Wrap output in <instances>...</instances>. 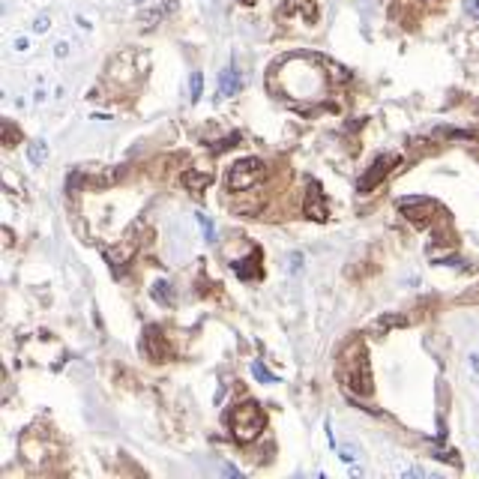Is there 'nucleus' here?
Instances as JSON below:
<instances>
[{
	"label": "nucleus",
	"mask_w": 479,
	"mask_h": 479,
	"mask_svg": "<svg viewBox=\"0 0 479 479\" xmlns=\"http://www.w3.org/2000/svg\"><path fill=\"white\" fill-rule=\"evenodd\" d=\"M48 27H51V15H39L33 21V33H46Z\"/></svg>",
	"instance_id": "obj_26"
},
{
	"label": "nucleus",
	"mask_w": 479,
	"mask_h": 479,
	"mask_svg": "<svg viewBox=\"0 0 479 479\" xmlns=\"http://www.w3.org/2000/svg\"><path fill=\"white\" fill-rule=\"evenodd\" d=\"M135 60H138L135 51H123L120 58L111 60V66H108V78H111V81H120V84L138 81V78H141V66H132Z\"/></svg>",
	"instance_id": "obj_6"
},
{
	"label": "nucleus",
	"mask_w": 479,
	"mask_h": 479,
	"mask_svg": "<svg viewBox=\"0 0 479 479\" xmlns=\"http://www.w3.org/2000/svg\"><path fill=\"white\" fill-rule=\"evenodd\" d=\"M398 165V156L396 153H384V156H377V159L365 168V174L360 177V183H356V189L360 192H372V189H377L381 186L386 177H389V171H393Z\"/></svg>",
	"instance_id": "obj_4"
},
{
	"label": "nucleus",
	"mask_w": 479,
	"mask_h": 479,
	"mask_svg": "<svg viewBox=\"0 0 479 479\" xmlns=\"http://www.w3.org/2000/svg\"><path fill=\"white\" fill-rule=\"evenodd\" d=\"M198 225L204 228V237H207V243H216V231H213V225H210V219H207L204 213H198Z\"/></svg>",
	"instance_id": "obj_23"
},
{
	"label": "nucleus",
	"mask_w": 479,
	"mask_h": 479,
	"mask_svg": "<svg viewBox=\"0 0 479 479\" xmlns=\"http://www.w3.org/2000/svg\"><path fill=\"white\" fill-rule=\"evenodd\" d=\"M13 48H15L18 54H27V51H30V42H27V36H18V39L13 42Z\"/></svg>",
	"instance_id": "obj_28"
},
{
	"label": "nucleus",
	"mask_w": 479,
	"mask_h": 479,
	"mask_svg": "<svg viewBox=\"0 0 479 479\" xmlns=\"http://www.w3.org/2000/svg\"><path fill=\"white\" fill-rule=\"evenodd\" d=\"M303 213H306V219H315V222H327L330 219L327 198H324V192H321V183H315V180L309 183V192H306V201H303Z\"/></svg>",
	"instance_id": "obj_8"
},
{
	"label": "nucleus",
	"mask_w": 479,
	"mask_h": 479,
	"mask_svg": "<svg viewBox=\"0 0 479 479\" xmlns=\"http://www.w3.org/2000/svg\"><path fill=\"white\" fill-rule=\"evenodd\" d=\"M0 132H4V144L6 147H15V144L21 141V132L9 123V120H4V123H0Z\"/></svg>",
	"instance_id": "obj_18"
},
{
	"label": "nucleus",
	"mask_w": 479,
	"mask_h": 479,
	"mask_svg": "<svg viewBox=\"0 0 479 479\" xmlns=\"http://www.w3.org/2000/svg\"><path fill=\"white\" fill-rule=\"evenodd\" d=\"M339 381L342 386L353 396H372V365H369V353H365V344L363 342H351L344 344V351L339 353Z\"/></svg>",
	"instance_id": "obj_1"
},
{
	"label": "nucleus",
	"mask_w": 479,
	"mask_h": 479,
	"mask_svg": "<svg viewBox=\"0 0 479 479\" xmlns=\"http://www.w3.org/2000/svg\"><path fill=\"white\" fill-rule=\"evenodd\" d=\"M332 447H336V455H339V459L348 461V464H353V461L363 455V450L356 447V443H332Z\"/></svg>",
	"instance_id": "obj_17"
},
{
	"label": "nucleus",
	"mask_w": 479,
	"mask_h": 479,
	"mask_svg": "<svg viewBox=\"0 0 479 479\" xmlns=\"http://www.w3.org/2000/svg\"><path fill=\"white\" fill-rule=\"evenodd\" d=\"M27 162L33 168H39V165L48 162V144L46 141H30L27 144Z\"/></svg>",
	"instance_id": "obj_16"
},
{
	"label": "nucleus",
	"mask_w": 479,
	"mask_h": 479,
	"mask_svg": "<svg viewBox=\"0 0 479 479\" xmlns=\"http://www.w3.org/2000/svg\"><path fill=\"white\" fill-rule=\"evenodd\" d=\"M201 90H204V75L201 72H192V81H189V99L198 102L201 99Z\"/></svg>",
	"instance_id": "obj_20"
},
{
	"label": "nucleus",
	"mask_w": 479,
	"mask_h": 479,
	"mask_svg": "<svg viewBox=\"0 0 479 479\" xmlns=\"http://www.w3.org/2000/svg\"><path fill=\"white\" fill-rule=\"evenodd\" d=\"M54 54H58V58H69V42H58V46H54Z\"/></svg>",
	"instance_id": "obj_29"
},
{
	"label": "nucleus",
	"mask_w": 479,
	"mask_h": 479,
	"mask_svg": "<svg viewBox=\"0 0 479 479\" xmlns=\"http://www.w3.org/2000/svg\"><path fill=\"white\" fill-rule=\"evenodd\" d=\"M162 15H165V9H147V13L141 15V27L144 30H153L162 21Z\"/></svg>",
	"instance_id": "obj_19"
},
{
	"label": "nucleus",
	"mask_w": 479,
	"mask_h": 479,
	"mask_svg": "<svg viewBox=\"0 0 479 479\" xmlns=\"http://www.w3.org/2000/svg\"><path fill=\"white\" fill-rule=\"evenodd\" d=\"M398 210H405L414 225H422V222H429V216L434 213V201L431 198L414 195V198H402V201H398Z\"/></svg>",
	"instance_id": "obj_9"
},
{
	"label": "nucleus",
	"mask_w": 479,
	"mask_h": 479,
	"mask_svg": "<svg viewBox=\"0 0 479 479\" xmlns=\"http://www.w3.org/2000/svg\"><path fill=\"white\" fill-rule=\"evenodd\" d=\"M261 174H264V159L249 156V159H240L231 165L225 180H228V189H234V192H246V189H252L261 180Z\"/></svg>",
	"instance_id": "obj_3"
},
{
	"label": "nucleus",
	"mask_w": 479,
	"mask_h": 479,
	"mask_svg": "<svg viewBox=\"0 0 479 479\" xmlns=\"http://www.w3.org/2000/svg\"><path fill=\"white\" fill-rule=\"evenodd\" d=\"M132 4H144V0H132Z\"/></svg>",
	"instance_id": "obj_35"
},
{
	"label": "nucleus",
	"mask_w": 479,
	"mask_h": 479,
	"mask_svg": "<svg viewBox=\"0 0 479 479\" xmlns=\"http://www.w3.org/2000/svg\"><path fill=\"white\" fill-rule=\"evenodd\" d=\"M240 4H246V6H252V4H255V0H240Z\"/></svg>",
	"instance_id": "obj_34"
},
{
	"label": "nucleus",
	"mask_w": 479,
	"mask_h": 479,
	"mask_svg": "<svg viewBox=\"0 0 479 479\" xmlns=\"http://www.w3.org/2000/svg\"><path fill=\"white\" fill-rule=\"evenodd\" d=\"M288 261H291V273L303 270V252H291V258H288Z\"/></svg>",
	"instance_id": "obj_27"
},
{
	"label": "nucleus",
	"mask_w": 479,
	"mask_h": 479,
	"mask_svg": "<svg viewBox=\"0 0 479 479\" xmlns=\"http://www.w3.org/2000/svg\"><path fill=\"white\" fill-rule=\"evenodd\" d=\"M240 141V132H234V135H228L225 141H219V144H213V150L216 153H222V150H228V147H234V144Z\"/></svg>",
	"instance_id": "obj_25"
},
{
	"label": "nucleus",
	"mask_w": 479,
	"mask_h": 479,
	"mask_svg": "<svg viewBox=\"0 0 479 479\" xmlns=\"http://www.w3.org/2000/svg\"><path fill=\"white\" fill-rule=\"evenodd\" d=\"M431 455L434 459H440V461H450V464H459V452H452V450H431Z\"/></svg>",
	"instance_id": "obj_22"
},
{
	"label": "nucleus",
	"mask_w": 479,
	"mask_h": 479,
	"mask_svg": "<svg viewBox=\"0 0 479 479\" xmlns=\"http://www.w3.org/2000/svg\"><path fill=\"white\" fill-rule=\"evenodd\" d=\"M135 252H138V240H135V231H132L129 234V237L123 240V243H120V246H114V249H102V255H105V261L111 264V270H120V273H123L126 270V264L132 261V258H135Z\"/></svg>",
	"instance_id": "obj_7"
},
{
	"label": "nucleus",
	"mask_w": 479,
	"mask_h": 479,
	"mask_svg": "<svg viewBox=\"0 0 479 479\" xmlns=\"http://www.w3.org/2000/svg\"><path fill=\"white\" fill-rule=\"evenodd\" d=\"M240 87H243V78H240V72L234 69V66H225L222 69V75H219V96H237L240 93Z\"/></svg>",
	"instance_id": "obj_12"
},
{
	"label": "nucleus",
	"mask_w": 479,
	"mask_h": 479,
	"mask_svg": "<svg viewBox=\"0 0 479 479\" xmlns=\"http://www.w3.org/2000/svg\"><path fill=\"white\" fill-rule=\"evenodd\" d=\"M141 348H144V353H147V360H153V363H165L171 356V344H168V336L156 327V324H150V327H144V339H141Z\"/></svg>",
	"instance_id": "obj_5"
},
{
	"label": "nucleus",
	"mask_w": 479,
	"mask_h": 479,
	"mask_svg": "<svg viewBox=\"0 0 479 479\" xmlns=\"http://www.w3.org/2000/svg\"><path fill=\"white\" fill-rule=\"evenodd\" d=\"M228 426L237 443H252L261 438V431L267 429V417L258 402H240L228 414Z\"/></svg>",
	"instance_id": "obj_2"
},
{
	"label": "nucleus",
	"mask_w": 479,
	"mask_h": 479,
	"mask_svg": "<svg viewBox=\"0 0 479 479\" xmlns=\"http://www.w3.org/2000/svg\"><path fill=\"white\" fill-rule=\"evenodd\" d=\"M162 9H165V13H174V9H177V0H162Z\"/></svg>",
	"instance_id": "obj_32"
},
{
	"label": "nucleus",
	"mask_w": 479,
	"mask_h": 479,
	"mask_svg": "<svg viewBox=\"0 0 479 479\" xmlns=\"http://www.w3.org/2000/svg\"><path fill=\"white\" fill-rule=\"evenodd\" d=\"M258 258H261V252H258V249H255V252L249 255V258H246V261H237V264H234V273H237L240 278H258V276H261V267H258Z\"/></svg>",
	"instance_id": "obj_13"
},
{
	"label": "nucleus",
	"mask_w": 479,
	"mask_h": 479,
	"mask_svg": "<svg viewBox=\"0 0 479 479\" xmlns=\"http://www.w3.org/2000/svg\"><path fill=\"white\" fill-rule=\"evenodd\" d=\"M210 183H213V177L204 174V171H195V168H192V171L183 174V186L189 189V192H198V195H201Z\"/></svg>",
	"instance_id": "obj_14"
},
{
	"label": "nucleus",
	"mask_w": 479,
	"mask_h": 479,
	"mask_svg": "<svg viewBox=\"0 0 479 479\" xmlns=\"http://www.w3.org/2000/svg\"><path fill=\"white\" fill-rule=\"evenodd\" d=\"M464 6H467V13H471L473 18H479V0H464Z\"/></svg>",
	"instance_id": "obj_30"
},
{
	"label": "nucleus",
	"mask_w": 479,
	"mask_h": 479,
	"mask_svg": "<svg viewBox=\"0 0 479 479\" xmlns=\"http://www.w3.org/2000/svg\"><path fill=\"white\" fill-rule=\"evenodd\" d=\"M297 13H303V18L309 21V25H315V18H318L315 0H285L282 9H278V15H282V18H291Z\"/></svg>",
	"instance_id": "obj_10"
},
{
	"label": "nucleus",
	"mask_w": 479,
	"mask_h": 479,
	"mask_svg": "<svg viewBox=\"0 0 479 479\" xmlns=\"http://www.w3.org/2000/svg\"><path fill=\"white\" fill-rule=\"evenodd\" d=\"M150 294H153V299H156V303H159V306H174V288H171V282H168V278H159V282H156L153 288H150Z\"/></svg>",
	"instance_id": "obj_15"
},
{
	"label": "nucleus",
	"mask_w": 479,
	"mask_h": 479,
	"mask_svg": "<svg viewBox=\"0 0 479 479\" xmlns=\"http://www.w3.org/2000/svg\"><path fill=\"white\" fill-rule=\"evenodd\" d=\"M402 327H407V318L398 315V311H386V315L372 321V332H375V336H386V332L402 330Z\"/></svg>",
	"instance_id": "obj_11"
},
{
	"label": "nucleus",
	"mask_w": 479,
	"mask_h": 479,
	"mask_svg": "<svg viewBox=\"0 0 479 479\" xmlns=\"http://www.w3.org/2000/svg\"><path fill=\"white\" fill-rule=\"evenodd\" d=\"M467 360H471V369H473V375H479V353H471V356H467Z\"/></svg>",
	"instance_id": "obj_31"
},
{
	"label": "nucleus",
	"mask_w": 479,
	"mask_h": 479,
	"mask_svg": "<svg viewBox=\"0 0 479 479\" xmlns=\"http://www.w3.org/2000/svg\"><path fill=\"white\" fill-rule=\"evenodd\" d=\"M402 476H405V479H407V476L429 479V471H426V467H417V464H407V467H402Z\"/></svg>",
	"instance_id": "obj_24"
},
{
	"label": "nucleus",
	"mask_w": 479,
	"mask_h": 479,
	"mask_svg": "<svg viewBox=\"0 0 479 479\" xmlns=\"http://www.w3.org/2000/svg\"><path fill=\"white\" fill-rule=\"evenodd\" d=\"M222 471H225V473H228V476H243V473H240V471H237V467H231V464H225V467H222Z\"/></svg>",
	"instance_id": "obj_33"
},
{
	"label": "nucleus",
	"mask_w": 479,
	"mask_h": 479,
	"mask_svg": "<svg viewBox=\"0 0 479 479\" xmlns=\"http://www.w3.org/2000/svg\"><path fill=\"white\" fill-rule=\"evenodd\" d=\"M252 375H255V377H258V381H261V384H278V377H276L273 372H267V369H264V365H261V363H252Z\"/></svg>",
	"instance_id": "obj_21"
}]
</instances>
